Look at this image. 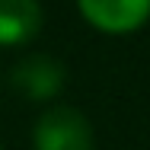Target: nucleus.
I'll use <instances>...</instances> for the list:
<instances>
[{
    "label": "nucleus",
    "mask_w": 150,
    "mask_h": 150,
    "mask_svg": "<svg viewBox=\"0 0 150 150\" xmlns=\"http://www.w3.org/2000/svg\"><path fill=\"white\" fill-rule=\"evenodd\" d=\"M13 86L29 99H51L64 86V67L48 54H32L13 70Z\"/></svg>",
    "instance_id": "3"
},
{
    "label": "nucleus",
    "mask_w": 150,
    "mask_h": 150,
    "mask_svg": "<svg viewBox=\"0 0 150 150\" xmlns=\"http://www.w3.org/2000/svg\"><path fill=\"white\" fill-rule=\"evenodd\" d=\"M35 150H93V128L77 109L58 105L35 125Z\"/></svg>",
    "instance_id": "1"
},
{
    "label": "nucleus",
    "mask_w": 150,
    "mask_h": 150,
    "mask_svg": "<svg viewBox=\"0 0 150 150\" xmlns=\"http://www.w3.org/2000/svg\"><path fill=\"white\" fill-rule=\"evenodd\" d=\"M42 29L38 0H0V45L13 48L35 38Z\"/></svg>",
    "instance_id": "4"
},
{
    "label": "nucleus",
    "mask_w": 150,
    "mask_h": 150,
    "mask_svg": "<svg viewBox=\"0 0 150 150\" xmlns=\"http://www.w3.org/2000/svg\"><path fill=\"white\" fill-rule=\"evenodd\" d=\"M77 3L86 23L112 35L134 32L150 16V0H77Z\"/></svg>",
    "instance_id": "2"
}]
</instances>
